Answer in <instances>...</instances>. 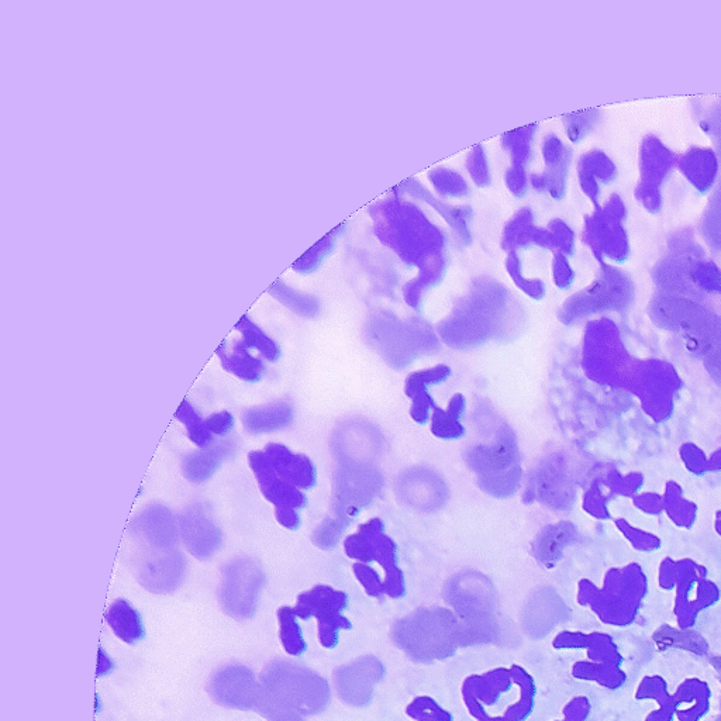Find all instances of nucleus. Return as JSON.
Instances as JSON below:
<instances>
[{"mask_svg": "<svg viewBox=\"0 0 721 721\" xmlns=\"http://www.w3.org/2000/svg\"><path fill=\"white\" fill-rule=\"evenodd\" d=\"M265 583L264 572L257 562L241 560L223 568L220 603L224 612L237 620L253 619Z\"/></svg>", "mask_w": 721, "mask_h": 721, "instance_id": "f257e3e1", "label": "nucleus"}, {"mask_svg": "<svg viewBox=\"0 0 721 721\" xmlns=\"http://www.w3.org/2000/svg\"><path fill=\"white\" fill-rule=\"evenodd\" d=\"M260 682L296 712L313 710L322 699L316 679L286 661H275L264 668Z\"/></svg>", "mask_w": 721, "mask_h": 721, "instance_id": "f03ea898", "label": "nucleus"}, {"mask_svg": "<svg viewBox=\"0 0 721 721\" xmlns=\"http://www.w3.org/2000/svg\"><path fill=\"white\" fill-rule=\"evenodd\" d=\"M261 683L244 665H227L217 669L210 679L209 692L220 706L237 710H254Z\"/></svg>", "mask_w": 721, "mask_h": 721, "instance_id": "7ed1b4c3", "label": "nucleus"}, {"mask_svg": "<svg viewBox=\"0 0 721 721\" xmlns=\"http://www.w3.org/2000/svg\"><path fill=\"white\" fill-rule=\"evenodd\" d=\"M184 575V555L175 550H155L139 569L141 585L153 593L174 592Z\"/></svg>", "mask_w": 721, "mask_h": 721, "instance_id": "20e7f679", "label": "nucleus"}, {"mask_svg": "<svg viewBox=\"0 0 721 721\" xmlns=\"http://www.w3.org/2000/svg\"><path fill=\"white\" fill-rule=\"evenodd\" d=\"M179 524L182 540L196 558L206 560L216 553L222 543V534L200 507H191L179 519Z\"/></svg>", "mask_w": 721, "mask_h": 721, "instance_id": "39448f33", "label": "nucleus"}, {"mask_svg": "<svg viewBox=\"0 0 721 721\" xmlns=\"http://www.w3.org/2000/svg\"><path fill=\"white\" fill-rule=\"evenodd\" d=\"M133 529L155 550H174L177 529L171 513L164 507L148 509L133 523Z\"/></svg>", "mask_w": 721, "mask_h": 721, "instance_id": "423d86ee", "label": "nucleus"}, {"mask_svg": "<svg viewBox=\"0 0 721 721\" xmlns=\"http://www.w3.org/2000/svg\"><path fill=\"white\" fill-rule=\"evenodd\" d=\"M223 368L243 381L257 382L264 375L265 367L260 358L250 354V347L243 340L237 341L231 350H227L226 341L217 350Z\"/></svg>", "mask_w": 721, "mask_h": 721, "instance_id": "0eeeda50", "label": "nucleus"}, {"mask_svg": "<svg viewBox=\"0 0 721 721\" xmlns=\"http://www.w3.org/2000/svg\"><path fill=\"white\" fill-rule=\"evenodd\" d=\"M106 620L116 636L124 643L139 644L146 637V629L140 613L127 600H116L106 613Z\"/></svg>", "mask_w": 721, "mask_h": 721, "instance_id": "6e6552de", "label": "nucleus"}, {"mask_svg": "<svg viewBox=\"0 0 721 721\" xmlns=\"http://www.w3.org/2000/svg\"><path fill=\"white\" fill-rule=\"evenodd\" d=\"M292 417L291 407L285 405V403H275V405L248 410L243 417V423L250 433L261 434L288 426Z\"/></svg>", "mask_w": 721, "mask_h": 721, "instance_id": "1a4fd4ad", "label": "nucleus"}, {"mask_svg": "<svg viewBox=\"0 0 721 721\" xmlns=\"http://www.w3.org/2000/svg\"><path fill=\"white\" fill-rule=\"evenodd\" d=\"M222 451V448H216V450L203 448V451L186 457L184 465H182L186 478L192 482H203L209 479L222 462Z\"/></svg>", "mask_w": 721, "mask_h": 721, "instance_id": "9d476101", "label": "nucleus"}, {"mask_svg": "<svg viewBox=\"0 0 721 721\" xmlns=\"http://www.w3.org/2000/svg\"><path fill=\"white\" fill-rule=\"evenodd\" d=\"M254 710L268 721H302L296 710L282 702L277 695H274L264 685H261Z\"/></svg>", "mask_w": 721, "mask_h": 721, "instance_id": "9b49d317", "label": "nucleus"}, {"mask_svg": "<svg viewBox=\"0 0 721 721\" xmlns=\"http://www.w3.org/2000/svg\"><path fill=\"white\" fill-rule=\"evenodd\" d=\"M236 330L241 331L243 334V341L250 348L260 351L262 357L267 358L269 361H277L281 350H279L278 344L272 341L271 338L264 333V331L258 329L257 326L247 316H244L237 324Z\"/></svg>", "mask_w": 721, "mask_h": 721, "instance_id": "f8f14e48", "label": "nucleus"}, {"mask_svg": "<svg viewBox=\"0 0 721 721\" xmlns=\"http://www.w3.org/2000/svg\"><path fill=\"white\" fill-rule=\"evenodd\" d=\"M177 419L179 422L185 424L186 430H188L189 438L202 448H209L212 444L213 434L206 429L205 420L200 419L198 413L191 406L188 400H185L179 407L177 412Z\"/></svg>", "mask_w": 721, "mask_h": 721, "instance_id": "ddd939ff", "label": "nucleus"}, {"mask_svg": "<svg viewBox=\"0 0 721 721\" xmlns=\"http://www.w3.org/2000/svg\"><path fill=\"white\" fill-rule=\"evenodd\" d=\"M278 619L279 627H281V640L285 650L293 655L302 654V652L305 651L306 645L305 641H303L302 634H300L293 610L289 609V607H284V609L279 610Z\"/></svg>", "mask_w": 721, "mask_h": 721, "instance_id": "4468645a", "label": "nucleus"}, {"mask_svg": "<svg viewBox=\"0 0 721 721\" xmlns=\"http://www.w3.org/2000/svg\"><path fill=\"white\" fill-rule=\"evenodd\" d=\"M206 429L217 436H224L229 433L234 426L233 416L229 412H220L217 415L210 416L205 420Z\"/></svg>", "mask_w": 721, "mask_h": 721, "instance_id": "2eb2a0df", "label": "nucleus"}, {"mask_svg": "<svg viewBox=\"0 0 721 721\" xmlns=\"http://www.w3.org/2000/svg\"><path fill=\"white\" fill-rule=\"evenodd\" d=\"M277 520L286 529H298L300 519L299 514L296 510L291 509H277Z\"/></svg>", "mask_w": 721, "mask_h": 721, "instance_id": "dca6fc26", "label": "nucleus"}, {"mask_svg": "<svg viewBox=\"0 0 721 721\" xmlns=\"http://www.w3.org/2000/svg\"><path fill=\"white\" fill-rule=\"evenodd\" d=\"M113 669H115V662L110 660L106 651L100 648L98 658V676H100V678H102V676H108L109 674H112Z\"/></svg>", "mask_w": 721, "mask_h": 721, "instance_id": "f3484780", "label": "nucleus"}]
</instances>
